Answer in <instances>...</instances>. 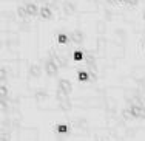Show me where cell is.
I'll use <instances>...</instances> for the list:
<instances>
[{"instance_id":"obj_1","label":"cell","mask_w":145,"mask_h":141,"mask_svg":"<svg viewBox=\"0 0 145 141\" xmlns=\"http://www.w3.org/2000/svg\"><path fill=\"white\" fill-rule=\"evenodd\" d=\"M128 113L133 118H142L144 115V104L140 102H131L128 105Z\"/></svg>"},{"instance_id":"obj_3","label":"cell","mask_w":145,"mask_h":141,"mask_svg":"<svg viewBox=\"0 0 145 141\" xmlns=\"http://www.w3.org/2000/svg\"><path fill=\"white\" fill-rule=\"evenodd\" d=\"M56 36V42L59 43V45H68L70 43V34L65 33V31H59L54 34Z\"/></svg>"},{"instance_id":"obj_5","label":"cell","mask_w":145,"mask_h":141,"mask_svg":"<svg viewBox=\"0 0 145 141\" xmlns=\"http://www.w3.org/2000/svg\"><path fill=\"white\" fill-rule=\"evenodd\" d=\"M67 50V48H65ZM70 51V50H68ZM71 53V56H72V59L76 61V62H82V61L85 59V53L82 50H79V48H76V50H72V51H70Z\"/></svg>"},{"instance_id":"obj_4","label":"cell","mask_w":145,"mask_h":141,"mask_svg":"<svg viewBox=\"0 0 145 141\" xmlns=\"http://www.w3.org/2000/svg\"><path fill=\"white\" fill-rule=\"evenodd\" d=\"M76 78H77L79 82H89L91 81V73L88 70H85V68H82V70H77Z\"/></svg>"},{"instance_id":"obj_7","label":"cell","mask_w":145,"mask_h":141,"mask_svg":"<svg viewBox=\"0 0 145 141\" xmlns=\"http://www.w3.org/2000/svg\"><path fill=\"white\" fill-rule=\"evenodd\" d=\"M144 48H145V43H144Z\"/></svg>"},{"instance_id":"obj_6","label":"cell","mask_w":145,"mask_h":141,"mask_svg":"<svg viewBox=\"0 0 145 141\" xmlns=\"http://www.w3.org/2000/svg\"><path fill=\"white\" fill-rule=\"evenodd\" d=\"M36 2H39V3H42V2H46V0H36Z\"/></svg>"},{"instance_id":"obj_2","label":"cell","mask_w":145,"mask_h":141,"mask_svg":"<svg viewBox=\"0 0 145 141\" xmlns=\"http://www.w3.org/2000/svg\"><path fill=\"white\" fill-rule=\"evenodd\" d=\"M54 16V9L51 8L50 5H46V3H42L40 5V13H39V17L43 20H51Z\"/></svg>"}]
</instances>
